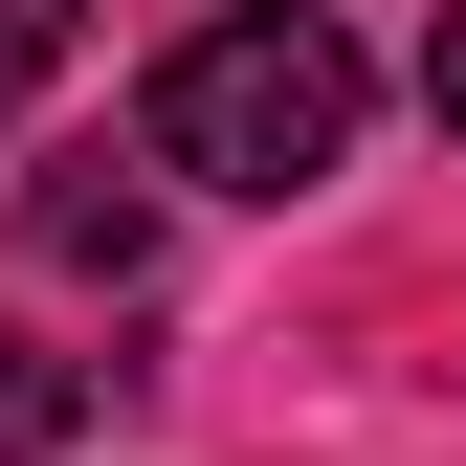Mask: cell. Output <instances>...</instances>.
<instances>
[{"label": "cell", "mask_w": 466, "mask_h": 466, "mask_svg": "<svg viewBox=\"0 0 466 466\" xmlns=\"http://www.w3.org/2000/svg\"><path fill=\"white\" fill-rule=\"evenodd\" d=\"M23 267L134 289V267H156V178H111V156H45V178H23Z\"/></svg>", "instance_id": "7a4b0ae2"}, {"label": "cell", "mask_w": 466, "mask_h": 466, "mask_svg": "<svg viewBox=\"0 0 466 466\" xmlns=\"http://www.w3.org/2000/svg\"><path fill=\"white\" fill-rule=\"evenodd\" d=\"M422 111H444V134H466V0H444V23H422Z\"/></svg>", "instance_id": "5b68a950"}, {"label": "cell", "mask_w": 466, "mask_h": 466, "mask_svg": "<svg viewBox=\"0 0 466 466\" xmlns=\"http://www.w3.org/2000/svg\"><path fill=\"white\" fill-rule=\"evenodd\" d=\"M89 422V356H45V333H0V466H45Z\"/></svg>", "instance_id": "3957f363"}, {"label": "cell", "mask_w": 466, "mask_h": 466, "mask_svg": "<svg viewBox=\"0 0 466 466\" xmlns=\"http://www.w3.org/2000/svg\"><path fill=\"white\" fill-rule=\"evenodd\" d=\"M356 111L378 67L311 23V0H245V23H200L178 67H156V178H200V200H311L333 156H356Z\"/></svg>", "instance_id": "6da1fadb"}, {"label": "cell", "mask_w": 466, "mask_h": 466, "mask_svg": "<svg viewBox=\"0 0 466 466\" xmlns=\"http://www.w3.org/2000/svg\"><path fill=\"white\" fill-rule=\"evenodd\" d=\"M67 23H89V0H0V134H23V89L67 67Z\"/></svg>", "instance_id": "277c9868"}]
</instances>
